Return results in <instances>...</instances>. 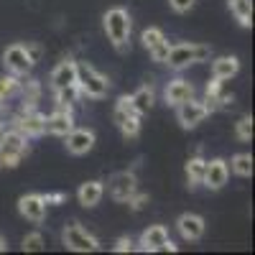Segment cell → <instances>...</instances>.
<instances>
[{"mask_svg":"<svg viewBox=\"0 0 255 255\" xmlns=\"http://www.w3.org/2000/svg\"><path fill=\"white\" fill-rule=\"evenodd\" d=\"M102 23H105V33H108V38L115 44V49L120 54H125L128 49H130V46H128V41H130L133 20H130V15H128V10H123V8L108 10L105 18H102Z\"/></svg>","mask_w":255,"mask_h":255,"instance_id":"cell-1","label":"cell"},{"mask_svg":"<svg viewBox=\"0 0 255 255\" xmlns=\"http://www.w3.org/2000/svg\"><path fill=\"white\" fill-rule=\"evenodd\" d=\"M77 87H79L82 95H87L92 100H102L110 92V82L105 74L92 69L87 61H82V64H77Z\"/></svg>","mask_w":255,"mask_h":255,"instance_id":"cell-2","label":"cell"},{"mask_svg":"<svg viewBox=\"0 0 255 255\" xmlns=\"http://www.w3.org/2000/svg\"><path fill=\"white\" fill-rule=\"evenodd\" d=\"M26 153H28V143H26L23 133H18L15 128L0 133V166L13 168L23 161Z\"/></svg>","mask_w":255,"mask_h":255,"instance_id":"cell-3","label":"cell"},{"mask_svg":"<svg viewBox=\"0 0 255 255\" xmlns=\"http://www.w3.org/2000/svg\"><path fill=\"white\" fill-rule=\"evenodd\" d=\"M212 54L209 46L204 44H176V46H168V56L163 64H168L171 69H184L189 64H199V61H207Z\"/></svg>","mask_w":255,"mask_h":255,"instance_id":"cell-4","label":"cell"},{"mask_svg":"<svg viewBox=\"0 0 255 255\" xmlns=\"http://www.w3.org/2000/svg\"><path fill=\"white\" fill-rule=\"evenodd\" d=\"M61 240H64V245H67L69 250H74V253H95L100 248L97 245V238L90 235V232L84 230L79 222H72V225L64 227Z\"/></svg>","mask_w":255,"mask_h":255,"instance_id":"cell-5","label":"cell"},{"mask_svg":"<svg viewBox=\"0 0 255 255\" xmlns=\"http://www.w3.org/2000/svg\"><path fill=\"white\" fill-rule=\"evenodd\" d=\"M140 250H145V253H158V250L176 253V245L171 243L168 230L163 225H153V227H148L140 235Z\"/></svg>","mask_w":255,"mask_h":255,"instance_id":"cell-6","label":"cell"},{"mask_svg":"<svg viewBox=\"0 0 255 255\" xmlns=\"http://www.w3.org/2000/svg\"><path fill=\"white\" fill-rule=\"evenodd\" d=\"M209 115V108L204 102H199V100H186V102H181V105H176V118H179V125L181 128H186V130H191V128H197L204 118Z\"/></svg>","mask_w":255,"mask_h":255,"instance_id":"cell-7","label":"cell"},{"mask_svg":"<svg viewBox=\"0 0 255 255\" xmlns=\"http://www.w3.org/2000/svg\"><path fill=\"white\" fill-rule=\"evenodd\" d=\"M3 61H5L8 72H10V74H15V77H26V74L33 69V61L28 59L26 49L20 46V44L8 46V49H5V54H3Z\"/></svg>","mask_w":255,"mask_h":255,"instance_id":"cell-8","label":"cell"},{"mask_svg":"<svg viewBox=\"0 0 255 255\" xmlns=\"http://www.w3.org/2000/svg\"><path fill=\"white\" fill-rule=\"evenodd\" d=\"M227 179H230V166H227L225 158H212V161H207L202 186H207V189H212V191H220V189L227 184Z\"/></svg>","mask_w":255,"mask_h":255,"instance_id":"cell-9","label":"cell"},{"mask_svg":"<svg viewBox=\"0 0 255 255\" xmlns=\"http://www.w3.org/2000/svg\"><path fill=\"white\" fill-rule=\"evenodd\" d=\"M138 191V179L133 171H120L110 179V194L115 202H128Z\"/></svg>","mask_w":255,"mask_h":255,"instance_id":"cell-10","label":"cell"},{"mask_svg":"<svg viewBox=\"0 0 255 255\" xmlns=\"http://www.w3.org/2000/svg\"><path fill=\"white\" fill-rule=\"evenodd\" d=\"M15 130L23 133L26 138L31 135H44V115L36 113L33 108H23L15 118Z\"/></svg>","mask_w":255,"mask_h":255,"instance_id":"cell-11","label":"cell"},{"mask_svg":"<svg viewBox=\"0 0 255 255\" xmlns=\"http://www.w3.org/2000/svg\"><path fill=\"white\" fill-rule=\"evenodd\" d=\"M64 138H67V151L72 156L90 153L92 145H95V133L90 130V128H72Z\"/></svg>","mask_w":255,"mask_h":255,"instance_id":"cell-12","label":"cell"},{"mask_svg":"<svg viewBox=\"0 0 255 255\" xmlns=\"http://www.w3.org/2000/svg\"><path fill=\"white\" fill-rule=\"evenodd\" d=\"M18 212L31 222H41L46 217V202L44 194H23L18 199Z\"/></svg>","mask_w":255,"mask_h":255,"instance_id":"cell-13","label":"cell"},{"mask_svg":"<svg viewBox=\"0 0 255 255\" xmlns=\"http://www.w3.org/2000/svg\"><path fill=\"white\" fill-rule=\"evenodd\" d=\"M74 128V118H72V110H59L56 108V113H51L49 118H44V133H49V135H67L69 130Z\"/></svg>","mask_w":255,"mask_h":255,"instance_id":"cell-14","label":"cell"},{"mask_svg":"<svg viewBox=\"0 0 255 255\" xmlns=\"http://www.w3.org/2000/svg\"><path fill=\"white\" fill-rule=\"evenodd\" d=\"M163 97H166L168 105H181V102H186V100L194 97V84H191L189 79L176 77V79H171V82L166 84Z\"/></svg>","mask_w":255,"mask_h":255,"instance_id":"cell-15","label":"cell"},{"mask_svg":"<svg viewBox=\"0 0 255 255\" xmlns=\"http://www.w3.org/2000/svg\"><path fill=\"white\" fill-rule=\"evenodd\" d=\"M176 230H179V235L184 240H199L204 235V220L199 215H191V212H186V215H181L176 220Z\"/></svg>","mask_w":255,"mask_h":255,"instance_id":"cell-16","label":"cell"},{"mask_svg":"<svg viewBox=\"0 0 255 255\" xmlns=\"http://www.w3.org/2000/svg\"><path fill=\"white\" fill-rule=\"evenodd\" d=\"M74 82H77V61H72V59L59 61L51 72V87L61 90V87H67V84H74Z\"/></svg>","mask_w":255,"mask_h":255,"instance_id":"cell-17","label":"cell"},{"mask_svg":"<svg viewBox=\"0 0 255 255\" xmlns=\"http://www.w3.org/2000/svg\"><path fill=\"white\" fill-rule=\"evenodd\" d=\"M238 72H240V61H238V56H217L215 61H212V77L220 79V82L232 79Z\"/></svg>","mask_w":255,"mask_h":255,"instance_id":"cell-18","label":"cell"},{"mask_svg":"<svg viewBox=\"0 0 255 255\" xmlns=\"http://www.w3.org/2000/svg\"><path fill=\"white\" fill-rule=\"evenodd\" d=\"M102 194H105L102 181H87V184H82V186H79L77 199H79L82 207H95V204H100Z\"/></svg>","mask_w":255,"mask_h":255,"instance_id":"cell-19","label":"cell"},{"mask_svg":"<svg viewBox=\"0 0 255 255\" xmlns=\"http://www.w3.org/2000/svg\"><path fill=\"white\" fill-rule=\"evenodd\" d=\"M204 168H207V161H204L202 156H194V158L186 161V184H189V189L202 186V181H204Z\"/></svg>","mask_w":255,"mask_h":255,"instance_id":"cell-20","label":"cell"},{"mask_svg":"<svg viewBox=\"0 0 255 255\" xmlns=\"http://www.w3.org/2000/svg\"><path fill=\"white\" fill-rule=\"evenodd\" d=\"M54 92H56V108L59 110H72L74 105L79 102V97H82L77 82L74 84H67V87H61V90H54Z\"/></svg>","mask_w":255,"mask_h":255,"instance_id":"cell-21","label":"cell"},{"mask_svg":"<svg viewBox=\"0 0 255 255\" xmlns=\"http://www.w3.org/2000/svg\"><path fill=\"white\" fill-rule=\"evenodd\" d=\"M130 100H133V110L138 113V115H145L148 110L153 108V102H156V92H153V87H140L135 95H130Z\"/></svg>","mask_w":255,"mask_h":255,"instance_id":"cell-22","label":"cell"},{"mask_svg":"<svg viewBox=\"0 0 255 255\" xmlns=\"http://www.w3.org/2000/svg\"><path fill=\"white\" fill-rule=\"evenodd\" d=\"M230 10L243 26H253V0H230Z\"/></svg>","mask_w":255,"mask_h":255,"instance_id":"cell-23","label":"cell"},{"mask_svg":"<svg viewBox=\"0 0 255 255\" xmlns=\"http://www.w3.org/2000/svg\"><path fill=\"white\" fill-rule=\"evenodd\" d=\"M20 90V82L15 74H8V77H0V105H3V100H8L10 95H15Z\"/></svg>","mask_w":255,"mask_h":255,"instance_id":"cell-24","label":"cell"},{"mask_svg":"<svg viewBox=\"0 0 255 255\" xmlns=\"http://www.w3.org/2000/svg\"><path fill=\"white\" fill-rule=\"evenodd\" d=\"M232 171L238 176H250L253 174V156L250 153H238L232 158Z\"/></svg>","mask_w":255,"mask_h":255,"instance_id":"cell-25","label":"cell"},{"mask_svg":"<svg viewBox=\"0 0 255 255\" xmlns=\"http://www.w3.org/2000/svg\"><path fill=\"white\" fill-rule=\"evenodd\" d=\"M118 125H120V130H123L125 138H135L140 133V115L133 113V115H128L125 120H120Z\"/></svg>","mask_w":255,"mask_h":255,"instance_id":"cell-26","label":"cell"},{"mask_svg":"<svg viewBox=\"0 0 255 255\" xmlns=\"http://www.w3.org/2000/svg\"><path fill=\"white\" fill-rule=\"evenodd\" d=\"M135 110H133V100H130V95H123L118 102H115V123H120V120H125L128 115H133Z\"/></svg>","mask_w":255,"mask_h":255,"instance_id":"cell-27","label":"cell"},{"mask_svg":"<svg viewBox=\"0 0 255 255\" xmlns=\"http://www.w3.org/2000/svg\"><path fill=\"white\" fill-rule=\"evenodd\" d=\"M140 41H143V46L145 49H153L156 44H161V41H166V36H163V31L161 28H145L143 33H140Z\"/></svg>","mask_w":255,"mask_h":255,"instance_id":"cell-28","label":"cell"},{"mask_svg":"<svg viewBox=\"0 0 255 255\" xmlns=\"http://www.w3.org/2000/svg\"><path fill=\"white\" fill-rule=\"evenodd\" d=\"M235 135L240 140H250L253 138V118L250 115H243L238 123H235Z\"/></svg>","mask_w":255,"mask_h":255,"instance_id":"cell-29","label":"cell"},{"mask_svg":"<svg viewBox=\"0 0 255 255\" xmlns=\"http://www.w3.org/2000/svg\"><path fill=\"white\" fill-rule=\"evenodd\" d=\"M23 248L26 253H36V250H44V238H41V232H31V235L23 238Z\"/></svg>","mask_w":255,"mask_h":255,"instance_id":"cell-30","label":"cell"},{"mask_svg":"<svg viewBox=\"0 0 255 255\" xmlns=\"http://www.w3.org/2000/svg\"><path fill=\"white\" fill-rule=\"evenodd\" d=\"M148 54H151V59L153 61H166V56H168V41H161V44H156L153 49H148Z\"/></svg>","mask_w":255,"mask_h":255,"instance_id":"cell-31","label":"cell"},{"mask_svg":"<svg viewBox=\"0 0 255 255\" xmlns=\"http://www.w3.org/2000/svg\"><path fill=\"white\" fill-rule=\"evenodd\" d=\"M194 3H197V0H168V5H171L176 13H186V10H191V8H194Z\"/></svg>","mask_w":255,"mask_h":255,"instance_id":"cell-32","label":"cell"},{"mask_svg":"<svg viewBox=\"0 0 255 255\" xmlns=\"http://www.w3.org/2000/svg\"><path fill=\"white\" fill-rule=\"evenodd\" d=\"M145 202H148V194H138V191H135V194H133L130 199H128V204H130L135 212H140V209L145 207Z\"/></svg>","mask_w":255,"mask_h":255,"instance_id":"cell-33","label":"cell"},{"mask_svg":"<svg viewBox=\"0 0 255 255\" xmlns=\"http://www.w3.org/2000/svg\"><path fill=\"white\" fill-rule=\"evenodd\" d=\"M113 250H115V253H130V250H133V240H130V238H118V243H115Z\"/></svg>","mask_w":255,"mask_h":255,"instance_id":"cell-34","label":"cell"},{"mask_svg":"<svg viewBox=\"0 0 255 255\" xmlns=\"http://www.w3.org/2000/svg\"><path fill=\"white\" fill-rule=\"evenodd\" d=\"M23 49H26V54H28V59H31L33 64L41 59V46H36V44H26Z\"/></svg>","mask_w":255,"mask_h":255,"instance_id":"cell-35","label":"cell"},{"mask_svg":"<svg viewBox=\"0 0 255 255\" xmlns=\"http://www.w3.org/2000/svg\"><path fill=\"white\" fill-rule=\"evenodd\" d=\"M64 199H67V197H64V194H61V191H56V194H46V197H44V202H46V207H49V204H61Z\"/></svg>","mask_w":255,"mask_h":255,"instance_id":"cell-36","label":"cell"},{"mask_svg":"<svg viewBox=\"0 0 255 255\" xmlns=\"http://www.w3.org/2000/svg\"><path fill=\"white\" fill-rule=\"evenodd\" d=\"M5 248H8V245H5V240L0 238V253H5Z\"/></svg>","mask_w":255,"mask_h":255,"instance_id":"cell-37","label":"cell"}]
</instances>
